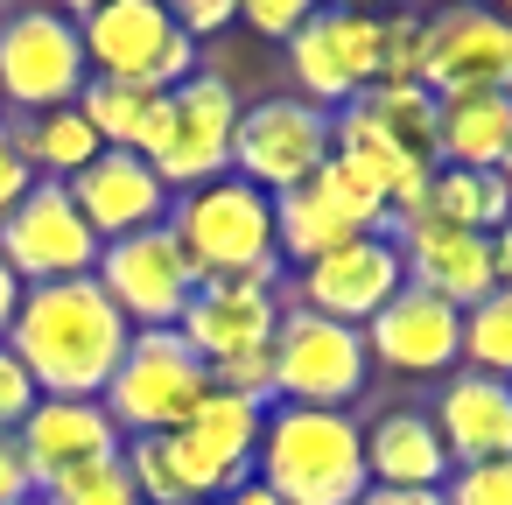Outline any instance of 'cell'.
Here are the masks:
<instances>
[{
	"instance_id": "cell-32",
	"label": "cell",
	"mask_w": 512,
	"mask_h": 505,
	"mask_svg": "<svg viewBox=\"0 0 512 505\" xmlns=\"http://www.w3.org/2000/svg\"><path fill=\"white\" fill-rule=\"evenodd\" d=\"M36 498L43 505H141V491H134V477H127L120 456L113 463H92V470H71V477L43 484Z\"/></svg>"
},
{
	"instance_id": "cell-48",
	"label": "cell",
	"mask_w": 512,
	"mask_h": 505,
	"mask_svg": "<svg viewBox=\"0 0 512 505\" xmlns=\"http://www.w3.org/2000/svg\"><path fill=\"white\" fill-rule=\"evenodd\" d=\"M0 120H8V99H0Z\"/></svg>"
},
{
	"instance_id": "cell-15",
	"label": "cell",
	"mask_w": 512,
	"mask_h": 505,
	"mask_svg": "<svg viewBox=\"0 0 512 505\" xmlns=\"http://www.w3.org/2000/svg\"><path fill=\"white\" fill-rule=\"evenodd\" d=\"M421 85L435 99L449 92H512V22L484 0H456V8L428 15V64Z\"/></svg>"
},
{
	"instance_id": "cell-30",
	"label": "cell",
	"mask_w": 512,
	"mask_h": 505,
	"mask_svg": "<svg viewBox=\"0 0 512 505\" xmlns=\"http://www.w3.org/2000/svg\"><path fill=\"white\" fill-rule=\"evenodd\" d=\"M120 463H127V477H134L141 505H197V498H190V477H183V463H176V442H169V435H127Z\"/></svg>"
},
{
	"instance_id": "cell-36",
	"label": "cell",
	"mask_w": 512,
	"mask_h": 505,
	"mask_svg": "<svg viewBox=\"0 0 512 505\" xmlns=\"http://www.w3.org/2000/svg\"><path fill=\"white\" fill-rule=\"evenodd\" d=\"M43 393H36V379H29V365L0 344V435H15L22 421H29V407H36Z\"/></svg>"
},
{
	"instance_id": "cell-7",
	"label": "cell",
	"mask_w": 512,
	"mask_h": 505,
	"mask_svg": "<svg viewBox=\"0 0 512 505\" xmlns=\"http://www.w3.org/2000/svg\"><path fill=\"white\" fill-rule=\"evenodd\" d=\"M337 148V127L323 106L281 92V99H253L239 106V127H232V176L253 183L260 197H288L302 190Z\"/></svg>"
},
{
	"instance_id": "cell-22",
	"label": "cell",
	"mask_w": 512,
	"mask_h": 505,
	"mask_svg": "<svg viewBox=\"0 0 512 505\" xmlns=\"http://www.w3.org/2000/svg\"><path fill=\"white\" fill-rule=\"evenodd\" d=\"M428 421H435L449 463H498V456H512V379L456 365L442 379Z\"/></svg>"
},
{
	"instance_id": "cell-34",
	"label": "cell",
	"mask_w": 512,
	"mask_h": 505,
	"mask_svg": "<svg viewBox=\"0 0 512 505\" xmlns=\"http://www.w3.org/2000/svg\"><path fill=\"white\" fill-rule=\"evenodd\" d=\"M211 386H218V393H239V400H260V407H274V344H260V351H239V358L211 365Z\"/></svg>"
},
{
	"instance_id": "cell-45",
	"label": "cell",
	"mask_w": 512,
	"mask_h": 505,
	"mask_svg": "<svg viewBox=\"0 0 512 505\" xmlns=\"http://www.w3.org/2000/svg\"><path fill=\"white\" fill-rule=\"evenodd\" d=\"M498 183H505V197H512V155H505V162H498Z\"/></svg>"
},
{
	"instance_id": "cell-29",
	"label": "cell",
	"mask_w": 512,
	"mask_h": 505,
	"mask_svg": "<svg viewBox=\"0 0 512 505\" xmlns=\"http://www.w3.org/2000/svg\"><path fill=\"white\" fill-rule=\"evenodd\" d=\"M463 365L512 379V288H491L484 302L463 309Z\"/></svg>"
},
{
	"instance_id": "cell-9",
	"label": "cell",
	"mask_w": 512,
	"mask_h": 505,
	"mask_svg": "<svg viewBox=\"0 0 512 505\" xmlns=\"http://www.w3.org/2000/svg\"><path fill=\"white\" fill-rule=\"evenodd\" d=\"M232 127H239V92L218 71H197L162 99V127L148 141V162L169 183V197L232 176Z\"/></svg>"
},
{
	"instance_id": "cell-16",
	"label": "cell",
	"mask_w": 512,
	"mask_h": 505,
	"mask_svg": "<svg viewBox=\"0 0 512 505\" xmlns=\"http://www.w3.org/2000/svg\"><path fill=\"white\" fill-rule=\"evenodd\" d=\"M260 428H267V407H260V400H239V393H218V386H211V393H204V407L169 435L197 505H211V498H225L232 484H246V477H253Z\"/></svg>"
},
{
	"instance_id": "cell-40",
	"label": "cell",
	"mask_w": 512,
	"mask_h": 505,
	"mask_svg": "<svg viewBox=\"0 0 512 505\" xmlns=\"http://www.w3.org/2000/svg\"><path fill=\"white\" fill-rule=\"evenodd\" d=\"M491 274H498V288H512V218L491 232Z\"/></svg>"
},
{
	"instance_id": "cell-12",
	"label": "cell",
	"mask_w": 512,
	"mask_h": 505,
	"mask_svg": "<svg viewBox=\"0 0 512 505\" xmlns=\"http://www.w3.org/2000/svg\"><path fill=\"white\" fill-rule=\"evenodd\" d=\"M281 50H288L295 99H309V106H323V113H344L358 92L379 85V15L316 8Z\"/></svg>"
},
{
	"instance_id": "cell-27",
	"label": "cell",
	"mask_w": 512,
	"mask_h": 505,
	"mask_svg": "<svg viewBox=\"0 0 512 505\" xmlns=\"http://www.w3.org/2000/svg\"><path fill=\"white\" fill-rule=\"evenodd\" d=\"M162 99H169V92H155V85H127V78H92V85L78 92V113L92 120V134H99L106 148L148 155V141H155V127H162Z\"/></svg>"
},
{
	"instance_id": "cell-11",
	"label": "cell",
	"mask_w": 512,
	"mask_h": 505,
	"mask_svg": "<svg viewBox=\"0 0 512 505\" xmlns=\"http://www.w3.org/2000/svg\"><path fill=\"white\" fill-rule=\"evenodd\" d=\"M92 281L113 295V309H120L134 330H176V316H183L190 295H197V267H190V253L176 246L169 225L106 239Z\"/></svg>"
},
{
	"instance_id": "cell-31",
	"label": "cell",
	"mask_w": 512,
	"mask_h": 505,
	"mask_svg": "<svg viewBox=\"0 0 512 505\" xmlns=\"http://www.w3.org/2000/svg\"><path fill=\"white\" fill-rule=\"evenodd\" d=\"M421 64H428V15L414 8L379 15V85H421Z\"/></svg>"
},
{
	"instance_id": "cell-39",
	"label": "cell",
	"mask_w": 512,
	"mask_h": 505,
	"mask_svg": "<svg viewBox=\"0 0 512 505\" xmlns=\"http://www.w3.org/2000/svg\"><path fill=\"white\" fill-rule=\"evenodd\" d=\"M22 274L8 267V260H0V344H8V330H15V316H22Z\"/></svg>"
},
{
	"instance_id": "cell-20",
	"label": "cell",
	"mask_w": 512,
	"mask_h": 505,
	"mask_svg": "<svg viewBox=\"0 0 512 505\" xmlns=\"http://www.w3.org/2000/svg\"><path fill=\"white\" fill-rule=\"evenodd\" d=\"M386 239L400 246L407 288H428L449 309H470V302H484L498 288V274H491V232H463V225H442V218H407Z\"/></svg>"
},
{
	"instance_id": "cell-44",
	"label": "cell",
	"mask_w": 512,
	"mask_h": 505,
	"mask_svg": "<svg viewBox=\"0 0 512 505\" xmlns=\"http://www.w3.org/2000/svg\"><path fill=\"white\" fill-rule=\"evenodd\" d=\"M316 8H337V15H379L386 0H316Z\"/></svg>"
},
{
	"instance_id": "cell-19",
	"label": "cell",
	"mask_w": 512,
	"mask_h": 505,
	"mask_svg": "<svg viewBox=\"0 0 512 505\" xmlns=\"http://www.w3.org/2000/svg\"><path fill=\"white\" fill-rule=\"evenodd\" d=\"M71 204L85 211V225L99 239H127V232H148V225H169V183L155 176L148 155H127V148H99L71 183Z\"/></svg>"
},
{
	"instance_id": "cell-10",
	"label": "cell",
	"mask_w": 512,
	"mask_h": 505,
	"mask_svg": "<svg viewBox=\"0 0 512 505\" xmlns=\"http://www.w3.org/2000/svg\"><path fill=\"white\" fill-rule=\"evenodd\" d=\"M85 85H92V64H85L78 22L36 8V0L15 8V15H0V99H8L15 113L78 106Z\"/></svg>"
},
{
	"instance_id": "cell-14",
	"label": "cell",
	"mask_w": 512,
	"mask_h": 505,
	"mask_svg": "<svg viewBox=\"0 0 512 505\" xmlns=\"http://www.w3.org/2000/svg\"><path fill=\"white\" fill-rule=\"evenodd\" d=\"M400 288H407L400 246H393L386 232H358V239H344L337 253L295 267V295H288V302H295V309H316V316H330V323L365 330Z\"/></svg>"
},
{
	"instance_id": "cell-38",
	"label": "cell",
	"mask_w": 512,
	"mask_h": 505,
	"mask_svg": "<svg viewBox=\"0 0 512 505\" xmlns=\"http://www.w3.org/2000/svg\"><path fill=\"white\" fill-rule=\"evenodd\" d=\"M36 498V477H29V456L15 435H0V505H29Z\"/></svg>"
},
{
	"instance_id": "cell-17",
	"label": "cell",
	"mask_w": 512,
	"mask_h": 505,
	"mask_svg": "<svg viewBox=\"0 0 512 505\" xmlns=\"http://www.w3.org/2000/svg\"><path fill=\"white\" fill-rule=\"evenodd\" d=\"M365 351H372V365H386L400 379H449L463 365V309H449L428 288H400L365 323Z\"/></svg>"
},
{
	"instance_id": "cell-25",
	"label": "cell",
	"mask_w": 512,
	"mask_h": 505,
	"mask_svg": "<svg viewBox=\"0 0 512 505\" xmlns=\"http://www.w3.org/2000/svg\"><path fill=\"white\" fill-rule=\"evenodd\" d=\"M8 127H15V148H22V162L36 169V183H71V176L106 148L78 106H57V113H15Z\"/></svg>"
},
{
	"instance_id": "cell-43",
	"label": "cell",
	"mask_w": 512,
	"mask_h": 505,
	"mask_svg": "<svg viewBox=\"0 0 512 505\" xmlns=\"http://www.w3.org/2000/svg\"><path fill=\"white\" fill-rule=\"evenodd\" d=\"M36 8H50V15H64V22H85L99 0H36Z\"/></svg>"
},
{
	"instance_id": "cell-4",
	"label": "cell",
	"mask_w": 512,
	"mask_h": 505,
	"mask_svg": "<svg viewBox=\"0 0 512 505\" xmlns=\"http://www.w3.org/2000/svg\"><path fill=\"white\" fill-rule=\"evenodd\" d=\"M169 232L190 253L197 281H281V246H274V197H260L239 176L197 183L169 204Z\"/></svg>"
},
{
	"instance_id": "cell-2",
	"label": "cell",
	"mask_w": 512,
	"mask_h": 505,
	"mask_svg": "<svg viewBox=\"0 0 512 505\" xmlns=\"http://www.w3.org/2000/svg\"><path fill=\"white\" fill-rule=\"evenodd\" d=\"M253 477L281 505H358L372 491L365 428L351 407H267Z\"/></svg>"
},
{
	"instance_id": "cell-33",
	"label": "cell",
	"mask_w": 512,
	"mask_h": 505,
	"mask_svg": "<svg viewBox=\"0 0 512 505\" xmlns=\"http://www.w3.org/2000/svg\"><path fill=\"white\" fill-rule=\"evenodd\" d=\"M442 505H512V456L498 463H456L442 484Z\"/></svg>"
},
{
	"instance_id": "cell-8",
	"label": "cell",
	"mask_w": 512,
	"mask_h": 505,
	"mask_svg": "<svg viewBox=\"0 0 512 505\" xmlns=\"http://www.w3.org/2000/svg\"><path fill=\"white\" fill-rule=\"evenodd\" d=\"M372 379L365 330L330 323L316 309H281L274 330V407H351Z\"/></svg>"
},
{
	"instance_id": "cell-5",
	"label": "cell",
	"mask_w": 512,
	"mask_h": 505,
	"mask_svg": "<svg viewBox=\"0 0 512 505\" xmlns=\"http://www.w3.org/2000/svg\"><path fill=\"white\" fill-rule=\"evenodd\" d=\"M211 393V365L183 344V330H134L127 358L106 379V414L120 435H176Z\"/></svg>"
},
{
	"instance_id": "cell-13",
	"label": "cell",
	"mask_w": 512,
	"mask_h": 505,
	"mask_svg": "<svg viewBox=\"0 0 512 505\" xmlns=\"http://www.w3.org/2000/svg\"><path fill=\"white\" fill-rule=\"evenodd\" d=\"M99 232L85 225V211L71 204L64 183H36L8 218H0V260L22 274V288L43 281H85L99 267Z\"/></svg>"
},
{
	"instance_id": "cell-6",
	"label": "cell",
	"mask_w": 512,
	"mask_h": 505,
	"mask_svg": "<svg viewBox=\"0 0 512 505\" xmlns=\"http://www.w3.org/2000/svg\"><path fill=\"white\" fill-rule=\"evenodd\" d=\"M78 43L92 78H127L155 92H176L183 78H197V43L183 36L169 0H99L78 22Z\"/></svg>"
},
{
	"instance_id": "cell-26",
	"label": "cell",
	"mask_w": 512,
	"mask_h": 505,
	"mask_svg": "<svg viewBox=\"0 0 512 505\" xmlns=\"http://www.w3.org/2000/svg\"><path fill=\"white\" fill-rule=\"evenodd\" d=\"M344 239H358V225L337 211V197L309 176L302 190L274 197V246H281V267H309L323 253H337Z\"/></svg>"
},
{
	"instance_id": "cell-23",
	"label": "cell",
	"mask_w": 512,
	"mask_h": 505,
	"mask_svg": "<svg viewBox=\"0 0 512 505\" xmlns=\"http://www.w3.org/2000/svg\"><path fill=\"white\" fill-rule=\"evenodd\" d=\"M365 470L372 484L386 491H442L449 484V449L428 421V407H386L372 428H365Z\"/></svg>"
},
{
	"instance_id": "cell-42",
	"label": "cell",
	"mask_w": 512,
	"mask_h": 505,
	"mask_svg": "<svg viewBox=\"0 0 512 505\" xmlns=\"http://www.w3.org/2000/svg\"><path fill=\"white\" fill-rule=\"evenodd\" d=\"M211 505H281V498H274L260 477H246V484H232V491H225V498H211Z\"/></svg>"
},
{
	"instance_id": "cell-46",
	"label": "cell",
	"mask_w": 512,
	"mask_h": 505,
	"mask_svg": "<svg viewBox=\"0 0 512 505\" xmlns=\"http://www.w3.org/2000/svg\"><path fill=\"white\" fill-rule=\"evenodd\" d=\"M484 8H498V15H505V22H512V0H484Z\"/></svg>"
},
{
	"instance_id": "cell-21",
	"label": "cell",
	"mask_w": 512,
	"mask_h": 505,
	"mask_svg": "<svg viewBox=\"0 0 512 505\" xmlns=\"http://www.w3.org/2000/svg\"><path fill=\"white\" fill-rule=\"evenodd\" d=\"M281 309H288V302H281V288H267V281H197L190 309L176 316V330H183V344H190L204 365H225V358H239V351L274 344Z\"/></svg>"
},
{
	"instance_id": "cell-3",
	"label": "cell",
	"mask_w": 512,
	"mask_h": 505,
	"mask_svg": "<svg viewBox=\"0 0 512 505\" xmlns=\"http://www.w3.org/2000/svg\"><path fill=\"white\" fill-rule=\"evenodd\" d=\"M330 127H337V155L365 162L393 190V218H386V232H393L421 204L428 176L442 169V155H435V92L428 85H372L344 113H330Z\"/></svg>"
},
{
	"instance_id": "cell-49",
	"label": "cell",
	"mask_w": 512,
	"mask_h": 505,
	"mask_svg": "<svg viewBox=\"0 0 512 505\" xmlns=\"http://www.w3.org/2000/svg\"><path fill=\"white\" fill-rule=\"evenodd\" d=\"M29 505H43V498H29Z\"/></svg>"
},
{
	"instance_id": "cell-1",
	"label": "cell",
	"mask_w": 512,
	"mask_h": 505,
	"mask_svg": "<svg viewBox=\"0 0 512 505\" xmlns=\"http://www.w3.org/2000/svg\"><path fill=\"white\" fill-rule=\"evenodd\" d=\"M134 323L113 309V295L85 274V281H43L22 295V316L8 330V351L29 365L36 393L57 400H99L113 365L127 358Z\"/></svg>"
},
{
	"instance_id": "cell-41",
	"label": "cell",
	"mask_w": 512,
	"mask_h": 505,
	"mask_svg": "<svg viewBox=\"0 0 512 505\" xmlns=\"http://www.w3.org/2000/svg\"><path fill=\"white\" fill-rule=\"evenodd\" d=\"M358 505H442V491H386V484H372Z\"/></svg>"
},
{
	"instance_id": "cell-35",
	"label": "cell",
	"mask_w": 512,
	"mask_h": 505,
	"mask_svg": "<svg viewBox=\"0 0 512 505\" xmlns=\"http://www.w3.org/2000/svg\"><path fill=\"white\" fill-rule=\"evenodd\" d=\"M239 8V22L253 29V36H267V43H288L309 15H316V0H232Z\"/></svg>"
},
{
	"instance_id": "cell-18",
	"label": "cell",
	"mask_w": 512,
	"mask_h": 505,
	"mask_svg": "<svg viewBox=\"0 0 512 505\" xmlns=\"http://www.w3.org/2000/svg\"><path fill=\"white\" fill-rule=\"evenodd\" d=\"M15 442H22V456H29L36 491L57 484V477H71V470L113 463V456L127 449V435H120V421L106 414V400H57V393H43V400L29 407V421L15 428Z\"/></svg>"
},
{
	"instance_id": "cell-28",
	"label": "cell",
	"mask_w": 512,
	"mask_h": 505,
	"mask_svg": "<svg viewBox=\"0 0 512 505\" xmlns=\"http://www.w3.org/2000/svg\"><path fill=\"white\" fill-rule=\"evenodd\" d=\"M407 218H442V225H463V232H498L512 218V197H505L498 169H435Z\"/></svg>"
},
{
	"instance_id": "cell-24",
	"label": "cell",
	"mask_w": 512,
	"mask_h": 505,
	"mask_svg": "<svg viewBox=\"0 0 512 505\" xmlns=\"http://www.w3.org/2000/svg\"><path fill=\"white\" fill-rule=\"evenodd\" d=\"M442 169H498L512 155V92H449L435 99Z\"/></svg>"
},
{
	"instance_id": "cell-47",
	"label": "cell",
	"mask_w": 512,
	"mask_h": 505,
	"mask_svg": "<svg viewBox=\"0 0 512 505\" xmlns=\"http://www.w3.org/2000/svg\"><path fill=\"white\" fill-rule=\"evenodd\" d=\"M169 8H176V15H183V8H197V0H169Z\"/></svg>"
},
{
	"instance_id": "cell-37",
	"label": "cell",
	"mask_w": 512,
	"mask_h": 505,
	"mask_svg": "<svg viewBox=\"0 0 512 505\" xmlns=\"http://www.w3.org/2000/svg\"><path fill=\"white\" fill-rule=\"evenodd\" d=\"M29 190H36V169L22 162V148H15V127L0 120V218H8V211H15Z\"/></svg>"
}]
</instances>
